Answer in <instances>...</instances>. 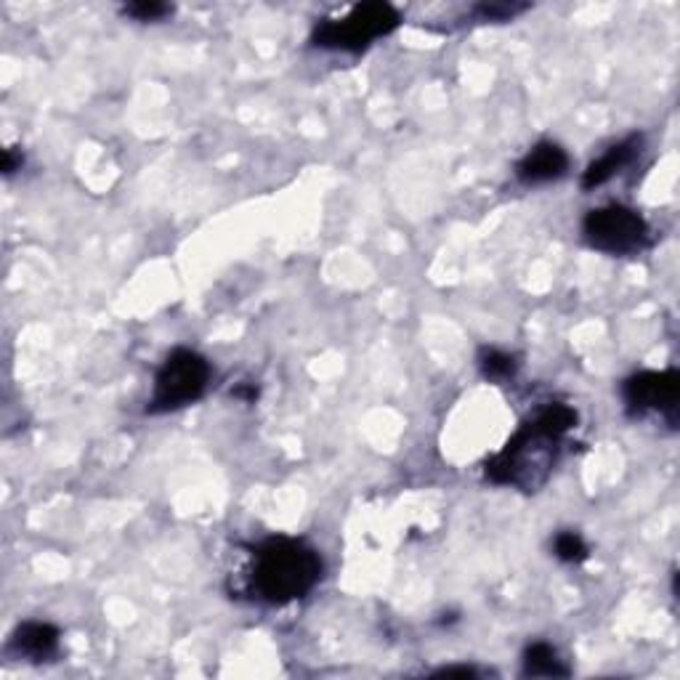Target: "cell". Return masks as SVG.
I'll use <instances>...</instances> for the list:
<instances>
[{
  "label": "cell",
  "mask_w": 680,
  "mask_h": 680,
  "mask_svg": "<svg viewBox=\"0 0 680 680\" xmlns=\"http://www.w3.org/2000/svg\"><path fill=\"white\" fill-rule=\"evenodd\" d=\"M553 550L563 563H582L587 559V546L578 532H561L555 537Z\"/></svg>",
  "instance_id": "7c38bea8"
},
{
  "label": "cell",
  "mask_w": 680,
  "mask_h": 680,
  "mask_svg": "<svg viewBox=\"0 0 680 680\" xmlns=\"http://www.w3.org/2000/svg\"><path fill=\"white\" fill-rule=\"evenodd\" d=\"M401 17L391 3L375 0V3H359L341 19H325L314 30V45L333 51H365L378 37L388 35L399 28Z\"/></svg>",
  "instance_id": "3957f363"
},
{
  "label": "cell",
  "mask_w": 680,
  "mask_h": 680,
  "mask_svg": "<svg viewBox=\"0 0 680 680\" xmlns=\"http://www.w3.org/2000/svg\"><path fill=\"white\" fill-rule=\"evenodd\" d=\"M22 163H24V158H22V154H17V149H6V152H3V171L6 173H14L17 168H22Z\"/></svg>",
  "instance_id": "9a60e30c"
},
{
  "label": "cell",
  "mask_w": 680,
  "mask_h": 680,
  "mask_svg": "<svg viewBox=\"0 0 680 680\" xmlns=\"http://www.w3.org/2000/svg\"><path fill=\"white\" fill-rule=\"evenodd\" d=\"M524 676L532 678H566L569 667L559 659V651L550 644H532L524 651Z\"/></svg>",
  "instance_id": "30bf717a"
},
{
  "label": "cell",
  "mask_w": 680,
  "mask_h": 680,
  "mask_svg": "<svg viewBox=\"0 0 680 680\" xmlns=\"http://www.w3.org/2000/svg\"><path fill=\"white\" fill-rule=\"evenodd\" d=\"M11 649L30 662H45L60 649V630L48 622H24L11 638Z\"/></svg>",
  "instance_id": "ba28073f"
},
{
  "label": "cell",
  "mask_w": 680,
  "mask_h": 680,
  "mask_svg": "<svg viewBox=\"0 0 680 680\" xmlns=\"http://www.w3.org/2000/svg\"><path fill=\"white\" fill-rule=\"evenodd\" d=\"M171 11V6L158 3V0H139V3L126 6V14L139 19V22H158V19L168 17Z\"/></svg>",
  "instance_id": "4fadbf2b"
},
{
  "label": "cell",
  "mask_w": 680,
  "mask_h": 680,
  "mask_svg": "<svg viewBox=\"0 0 680 680\" xmlns=\"http://www.w3.org/2000/svg\"><path fill=\"white\" fill-rule=\"evenodd\" d=\"M625 404L633 414L676 412L680 397V378L676 370L638 373L625 380Z\"/></svg>",
  "instance_id": "8992f818"
},
{
  "label": "cell",
  "mask_w": 680,
  "mask_h": 680,
  "mask_svg": "<svg viewBox=\"0 0 680 680\" xmlns=\"http://www.w3.org/2000/svg\"><path fill=\"white\" fill-rule=\"evenodd\" d=\"M582 235L595 250L608 256H630L649 242V224L633 207L606 205L587 213Z\"/></svg>",
  "instance_id": "5b68a950"
},
{
  "label": "cell",
  "mask_w": 680,
  "mask_h": 680,
  "mask_svg": "<svg viewBox=\"0 0 680 680\" xmlns=\"http://www.w3.org/2000/svg\"><path fill=\"white\" fill-rule=\"evenodd\" d=\"M640 152V136H630V139L619 141V144L608 147L598 160H593L587 165V171L582 173V190H595V186H604L608 179H614L617 173L630 163L633 158Z\"/></svg>",
  "instance_id": "9c48e42d"
},
{
  "label": "cell",
  "mask_w": 680,
  "mask_h": 680,
  "mask_svg": "<svg viewBox=\"0 0 680 680\" xmlns=\"http://www.w3.org/2000/svg\"><path fill=\"white\" fill-rule=\"evenodd\" d=\"M478 365H482V373L487 380H508L516 375V359L510 354L497 352V348H484L482 356H478Z\"/></svg>",
  "instance_id": "8fae6325"
},
{
  "label": "cell",
  "mask_w": 680,
  "mask_h": 680,
  "mask_svg": "<svg viewBox=\"0 0 680 680\" xmlns=\"http://www.w3.org/2000/svg\"><path fill=\"white\" fill-rule=\"evenodd\" d=\"M322 559L309 542L293 537H271L258 546L252 563V587L267 604L284 606L320 585Z\"/></svg>",
  "instance_id": "6da1fadb"
},
{
  "label": "cell",
  "mask_w": 680,
  "mask_h": 680,
  "mask_svg": "<svg viewBox=\"0 0 680 680\" xmlns=\"http://www.w3.org/2000/svg\"><path fill=\"white\" fill-rule=\"evenodd\" d=\"M436 676L442 678H450V676H463V678H476L478 672L474 670V667H444V670H439Z\"/></svg>",
  "instance_id": "2e32d148"
},
{
  "label": "cell",
  "mask_w": 680,
  "mask_h": 680,
  "mask_svg": "<svg viewBox=\"0 0 680 680\" xmlns=\"http://www.w3.org/2000/svg\"><path fill=\"white\" fill-rule=\"evenodd\" d=\"M566 168L569 154L559 144H553V141H540L516 165V176L524 184H548V181L561 179Z\"/></svg>",
  "instance_id": "52a82bcc"
},
{
  "label": "cell",
  "mask_w": 680,
  "mask_h": 680,
  "mask_svg": "<svg viewBox=\"0 0 680 680\" xmlns=\"http://www.w3.org/2000/svg\"><path fill=\"white\" fill-rule=\"evenodd\" d=\"M207 384H211V365L205 356L192 352V348H176L158 370L154 397L149 401L147 412L163 414L181 410V407L203 397Z\"/></svg>",
  "instance_id": "277c9868"
},
{
  "label": "cell",
  "mask_w": 680,
  "mask_h": 680,
  "mask_svg": "<svg viewBox=\"0 0 680 680\" xmlns=\"http://www.w3.org/2000/svg\"><path fill=\"white\" fill-rule=\"evenodd\" d=\"M578 423V412L566 404H548L505 444V450L487 463V478L495 484H524L529 463L550 465V446H555Z\"/></svg>",
  "instance_id": "7a4b0ae2"
},
{
  "label": "cell",
  "mask_w": 680,
  "mask_h": 680,
  "mask_svg": "<svg viewBox=\"0 0 680 680\" xmlns=\"http://www.w3.org/2000/svg\"><path fill=\"white\" fill-rule=\"evenodd\" d=\"M527 11V6H516V3H484L478 6L476 14L484 19V22H505V19H514L516 14Z\"/></svg>",
  "instance_id": "5bb4252c"
}]
</instances>
